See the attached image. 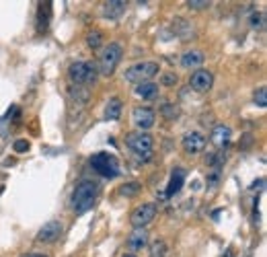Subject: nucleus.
<instances>
[{
  "label": "nucleus",
  "mask_w": 267,
  "mask_h": 257,
  "mask_svg": "<svg viewBox=\"0 0 267 257\" xmlns=\"http://www.w3.org/2000/svg\"><path fill=\"white\" fill-rule=\"evenodd\" d=\"M97 197H99V185H97L95 181H91V179H82V181L74 187V191H72V199H70L72 210H74L76 214L88 212L93 206H95Z\"/></svg>",
  "instance_id": "f257e3e1"
},
{
  "label": "nucleus",
  "mask_w": 267,
  "mask_h": 257,
  "mask_svg": "<svg viewBox=\"0 0 267 257\" xmlns=\"http://www.w3.org/2000/svg\"><path fill=\"white\" fill-rule=\"evenodd\" d=\"M122 56H124V49L120 43H109L103 51H101V58H99V72L105 74V76H111L117 68V64L122 62Z\"/></svg>",
  "instance_id": "f03ea898"
},
{
  "label": "nucleus",
  "mask_w": 267,
  "mask_h": 257,
  "mask_svg": "<svg viewBox=\"0 0 267 257\" xmlns=\"http://www.w3.org/2000/svg\"><path fill=\"white\" fill-rule=\"evenodd\" d=\"M91 167L99 175H103L107 179H115L120 175V163H117V159L113 157V154H109V152H97V154H93Z\"/></svg>",
  "instance_id": "7ed1b4c3"
},
{
  "label": "nucleus",
  "mask_w": 267,
  "mask_h": 257,
  "mask_svg": "<svg viewBox=\"0 0 267 257\" xmlns=\"http://www.w3.org/2000/svg\"><path fill=\"white\" fill-rule=\"evenodd\" d=\"M158 72H160V68L156 62H138L126 70V80L142 84V82H150V78L156 76Z\"/></svg>",
  "instance_id": "20e7f679"
},
{
  "label": "nucleus",
  "mask_w": 267,
  "mask_h": 257,
  "mask_svg": "<svg viewBox=\"0 0 267 257\" xmlns=\"http://www.w3.org/2000/svg\"><path fill=\"white\" fill-rule=\"evenodd\" d=\"M126 142H128L130 150H132L134 154H138L140 159H144V161L150 159L152 144H154V140H152L150 134H146V132H132V134H128Z\"/></svg>",
  "instance_id": "39448f33"
},
{
  "label": "nucleus",
  "mask_w": 267,
  "mask_h": 257,
  "mask_svg": "<svg viewBox=\"0 0 267 257\" xmlns=\"http://www.w3.org/2000/svg\"><path fill=\"white\" fill-rule=\"evenodd\" d=\"M97 66L93 62H74L68 68V76L76 84H91L97 80Z\"/></svg>",
  "instance_id": "423d86ee"
},
{
  "label": "nucleus",
  "mask_w": 267,
  "mask_h": 257,
  "mask_svg": "<svg viewBox=\"0 0 267 257\" xmlns=\"http://www.w3.org/2000/svg\"><path fill=\"white\" fill-rule=\"evenodd\" d=\"M154 216H156V204L148 202V204L138 206V208L132 212L130 220H132V224H134L136 229H144L146 224H150V222L154 220Z\"/></svg>",
  "instance_id": "0eeeda50"
},
{
  "label": "nucleus",
  "mask_w": 267,
  "mask_h": 257,
  "mask_svg": "<svg viewBox=\"0 0 267 257\" xmlns=\"http://www.w3.org/2000/svg\"><path fill=\"white\" fill-rule=\"evenodd\" d=\"M132 122L136 124V128H138L140 132H144V130H150V128L154 126L156 116H154V111H152L150 107H136V109L132 111Z\"/></svg>",
  "instance_id": "6e6552de"
},
{
  "label": "nucleus",
  "mask_w": 267,
  "mask_h": 257,
  "mask_svg": "<svg viewBox=\"0 0 267 257\" xmlns=\"http://www.w3.org/2000/svg\"><path fill=\"white\" fill-rule=\"evenodd\" d=\"M62 237V224L58 220H49L45 222L39 233H37V241L39 243H56L58 239Z\"/></svg>",
  "instance_id": "1a4fd4ad"
},
{
  "label": "nucleus",
  "mask_w": 267,
  "mask_h": 257,
  "mask_svg": "<svg viewBox=\"0 0 267 257\" xmlns=\"http://www.w3.org/2000/svg\"><path fill=\"white\" fill-rule=\"evenodd\" d=\"M212 82H214L212 72H210V70H203V68L195 70V72L191 74V78H189L191 89L197 91V93H205V91H210V89H212Z\"/></svg>",
  "instance_id": "9d476101"
},
{
  "label": "nucleus",
  "mask_w": 267,
  "mask_h": 257,
  "mask_svg": "<svg viewBox=\"0 0 267 257\" xmlns=\"http://www.w3.org/2000/svg\"><path fill=\"white\" fill-rule=\"evenodd\" d=\"M203 146H205L203 134H199V132H189V134H185V138H183V148H185V152L195 154V152L203 150Z\"/></svg>",
  "instance_id": "9b49d317"
},
{
  "label": "nucleus",
  "mask_w": 267,
  "mask_h": 257,
  "mask_svg": "<svg viewBox=\"0 0 267 257\" xmlns=\"http://www.w3.org/2000/svg\"><path fill=\"white\" fill-rule=\"evenodd\" d=\"M126 7L128 3H124V0H109V3L103 5V15L107 19H120L126 13Z\"/></svg>",
  "instance_id": "f8f14e48"
},
{
  "label": "nucleus",
  "mask_w": 267,
  "mask_h": 257,
  "mask_svg": "<svg viewBox=\"0 0 267 257\" xmlns=\"http://www.w3.org/2000/svg\"><path fill=\"white\" fill-rule=\"evenodd\" d=\"M230 136H232L230 128L224 126V124H220V126L214 128V132H212V142L216 144V146H226L230 142Z\"/></svg>",
  "instance_id": "ddd939ff"
},
{
  "label": "nucleus",
  "mask_w": 267,
  "mask_h": 257,
  "mask_svg": "<svg viewBox=\"0 0 267 257\" xmlns=\"http://www.w3.org/2000/svg\"><path fill=\"white\" fill-rule=\"evenodd\" d=\"M128 245H130L134 251H140L142 247H146V245H148V233H146V229H136V231L130 235Z\"/></svg>",
  "instance_id": "4468645a"
},
{
  "label": "nucleus",
  "mask_w": 267,
  "mask_h": 257,
  "mask_svg": "<svg viewBox=\"0 0 267 257\" xmlns=\"http://www.w3.org/2000/svg\"><path fill=\"white\" fill-rule=\"evenodd\" d=\"M203 60H205L203 51H199V49H191V51H187V54H183L181 64H183L185 68H195V66L203 64Z\"/></svg>",
  "instance_id": "2eb2a0df"
},
{
  "label": "nucleus",
  "mask_w": 267,
  "mask_h": 257,
  "mask_svg": "<svg viewBox=\"0 0 267 257\" xmlns=\"http://www.w3.org/2000/svg\"><path fill=\"white\" fill-rule=\"evenodd\" d=\"M183 181H185V171H183V169H175L173 175H171L169 187H167V195H175V193H179L181 187H183Z\"/></svg>",
  "instance_id": "dca6fc26"
},
{
  "label": "nucleus",
  "mask_w": 267,
  "mask_h": 257,
  "mask_svg": "<svg viewBox=\"0 0 267 257\" xmlns=\"http://www.w3.org/2000/svg\"><path fill=\"white\" fill-rule=\"evenodd\" d=\"M122 116V99H117V97H113L109 103H107V109H105V118L107 120H117Z\"/></svg>",
  "instance_id": "f3484780"
},
{
  "label": "nucleus",
  "mask_w": 267,
  "mask_h": 257,
  "mask_svg": "<svg viewBox=\"0 0 267 257\" xmlns=\"http://www.w3.org/2000/svg\"><path fill=\"white\" fill-rule=\"evenodd\" d=\"M136 93L142 99H154L158 95V84H154V82H142V84H138Z\"/></svg>",
  "instance_id": "a211bd4d"
},
{
  "label": "nucleus",
  "mask_w": 267,
  "mask_h": 257,
  "mask_svg": "<svg viewBox=\"0 0 267 257\" xmlns=\"http://www.w3.org/2000/svg\"><path fill=\"white\" fill-rule=\"evenodd\" d=\"M150 257H167V243L165 241H154L150 245Z\"/></svg>",
  "instance_id": "6ab92c4d"
},
{
  "label": "nucleus",
  "mask_w": 267,
  "mask_h": 257,
  "mask_svg": "<svg viewBox=\"0 0 267 257\" xmlns=\"http://www.w3.org/2000/svg\"><path fill=\"white\" fill-rule=\"evenodd\" d=\"M86 43H88V47H93V49L101 47V43H103V33H101V31H91L88 37H86Z\"/></svg>",
  "instance_id": "aec40b11"
},
{
  "label": "nucleus",
  "mask_w": 267,
  "mask_h": 257,
  "mask_svg": "<svg viewBox=\"0 0 267 257\" xmlns=\"http://www.w3.org/2000/svg\"><path fill=\"white\" fill-rule=\"evenodd\" d=\"M138 191H140V183H136V181L126 183V185L122 187V195H126V197H134Z\"/></svg>",
  "instance_id": "412c9836"
},
{
  "label": "nucleus",
  "mask_w": 267,
  "mask_h": 257,
  "mask_svg": "<svg viewBox=\"0 0 267 257\" xmlns=\"http://www.w3.org/2000/svg\"><path fill=\"white\" fill-rule=\"evenodd\" d=\"M255 103H257L259 107H265V105H267V89H265V87H261V89L255 91Z\"/></svg>",
  "instance_id": "4be33fe9"
},
{
  "label": "nucleus",
  "mask_w": 267,
  "mask_h": 257,
  "mask_svg": "<svg viewBox=\"0 0 267 257\" xmlns=\"http://www.w3.org/2000/svg\"><path fill=\"white\" fill-rule=\"evenodd\" d=\"M187 7H189V9H195V11H199V9H205V7H210V3H205V0H189V3H187Z\"/></svg>",
  "instance_id": "5701e85b"
},
{
  "label": "nucleus",
  "mask_w": 267,
  "mask_h": 257,
  "mask_svg": "<svg viewBox=\"0 0 267 257\" xmlns=\"http://www.w3.org/2000/svg\"><path fill=\"white\" fill-rule=\"evenodd\" d=\"M13 148H15V152H27L29 150V142L27 140H17L13 144Z\"/></svg>",
  "instance_id": "b1692460"
},
{
  "label": "nucleus",
  "mask_w": 267,
  "mask_h": 257,
  "mask_svg": "<svg viewBox=\"0 0 267 257\" xmlns=\"http://www.w3.org/2000/svg\"><path fill=\"white\" fill-rule=\"evenodd\" d=\"M177 76L175 74H163V84H175Z\"/></svg>",
  "instance_id": "393cba45"
},
{
  "label": "nucleus",
  "mask_w": 267,
  "mask_h": 257,
  "mask_svg": "<svg viewBox=\"0 0 267 257\" xmlns=\"http://www.w3.org/2000/svg\"><path fill=\"white\" fill-rule=\"evenodd\" d=\"M29 257H45V255H29Z\"/></svg>",
  "instance_id": "a878e982"
},
{
  "label": "nucleus",
  "mask_w": 267,
  "mask_h": 257,
  "mask_svg": "<svg viewBox=\"0 0 267 257\" xmlns=\"http://www.w3.org/2000/svg\"><path fill=\"white\" fill-rule=\"evenodd\" d=\"M226 257H232V255H230V251H226Z\"/></svg>",
  "instance_id": "bb28decb"
},
{
  "label": "nucleus",
  "mask_w": 267,
  "mask_h": 257,
  "mask_svg": "<svg viewBox=\"0 0 267 257\" xmlns=\"http://www.w3.org/2000/svg\"><path fill=\"white\" fill-rule=\"evenodd\" d=\"M124 257H136V255H124Z\"/></svg>",
  "instance_id": "cd10ccee"
}]
</instances>
